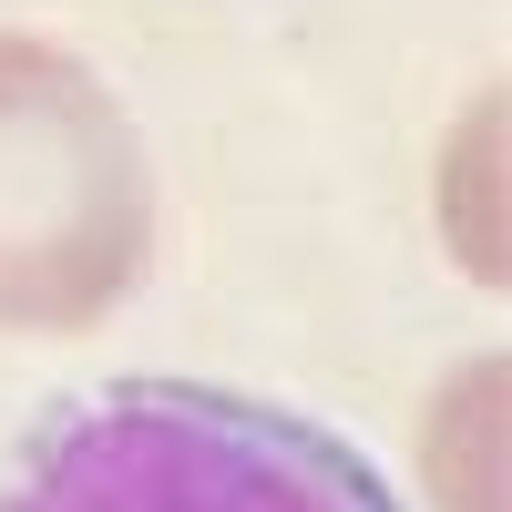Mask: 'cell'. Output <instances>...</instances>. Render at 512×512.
I'll use <instances>...</instances> for the list:
<instances>
[{
    "mask_svg": "<svg viewBox=\"0 0 512 512\" xmlns=\"http://www.w3.org/2000/svg\"><path fill=\"white\" fill-rule=\"evenodd\" d=\"M492 400H502V369L492 359H472L461 369V420H492ZM431 482H441V502H461V512H502V472H492V441L482 451H451V441H431Z\"/></svg>",
    "mask_w": 512,
    "mask_h": 512,
    "instance_id": "3",
    "label": "cell"
},
{
    "mask_svg": "<svg viewBox=\"0 0 512 512\" xmlns=\"http://www.w3.org/2000/svg\"><path fill=\"white\" fill-rule=\"evenodd\" d=\"M0 512H400L359 441L328 420L205 390V379H113L62 400L21 441Z\"/></svg>",
    "mask_w": 512,
    "mask_h": 512,
    "instance_id": "1",
    "label": "cell"
},
{
    "mask_svg": "<svg viewBox=\"0 0 512 512\" xmlns=\"http://www.w3.org/2000/svg\"><path fill=\"white\" fill-rule=\"evenodd\" d=\"M154 195L123 103L62 41L0 31V328H82L144 277Z\"/></svg>",
    "mask_w": 512,
    "mask_h": 512,
    "instance_id": "2",
    "label": "cell"
}]
</instances>
